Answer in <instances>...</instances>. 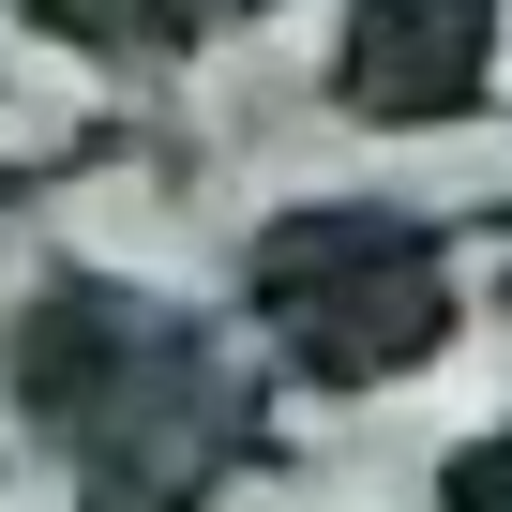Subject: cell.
<instances>
[{"instance_id": "cell-1", "label": "cell", "mask_w": 512, "mask_h": 512, "mask_svg": "<svg viewBox=\"0 0 512 512\" xmlns=\"http://www.w3.org/2000/svg\"><path fill=\"white\" fill-rule=\"evenodd\" d=\"M497 0H362V106L422 121V106H467V46H482Z\"/></svg>"}]
</instances>
